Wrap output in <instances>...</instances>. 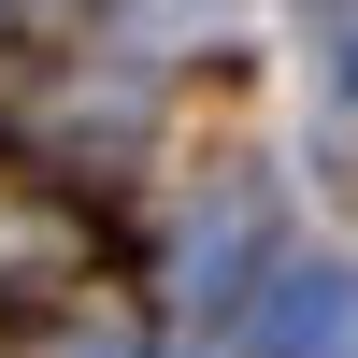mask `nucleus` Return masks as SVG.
<instances>
[{
	"instance_id": "nucleus-2",
	"label": "nucleus",
	"mask_w": 358,
	"mask_h": 358,
	"mask_svg": "<svg viewBox=\"0 0 358 358\" xmlns=\"http://www.w3.org/2000/svg\"><path fill=\"white\" fill-rule=\"evenodd\" d=\"M287 358H358V287L344 273H315V287H287Z\"/></svg>"
},
{
	"instance_id": "nucleus-1",
	"label": "nucleus",
	"mask_w": 358,
	"mask_h": 358,
	"mask_svg": "<svg viewBox=\"0 0 358 358\" xmlns=\"http://www.w3.org/2000/svg\"><path fill=\"white\" fill-rule=\"evenodd\" d=\"M86 258V229H57L43 201H0V287H57Z\"/></svg>"
}]
</instances>
